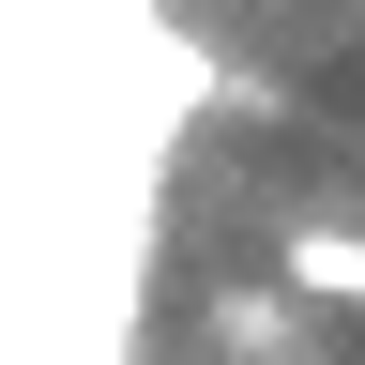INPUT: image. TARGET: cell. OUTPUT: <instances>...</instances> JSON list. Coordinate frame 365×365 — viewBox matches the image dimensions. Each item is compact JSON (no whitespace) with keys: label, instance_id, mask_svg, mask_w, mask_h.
Listing matches in <instances>:
<instances>
[{"label":"cell","instance_id":"obj_1","mask_svg":"<svg viewBox=\"0 0 365 365\" xmlns=\"http://www.w3.org/2000/svg\"><path fill=\"white\" fill-rule=\"evenodd\" d=\"M274 289H289V304H350V319H365V228H350V213H304L289 244H274Z\"/></svg>","mask_w":365,"mask_h":365},{"label":"cell","instance_id":"obj_2","mask_svg":"<svg viewBox=\"0 0 365 365\" xmlns=\"http://www.w3.org/2000/svg\"><path fill=\"white\" fill-rule=\"evenodd\" d=\"M213 350H228V365H304L289 289H213Z\"/></svg>","mask_w":365,"mask_h":365}]
</instances>
